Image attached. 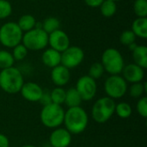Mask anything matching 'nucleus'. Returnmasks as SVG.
Here are the masks:
<instances>
[{"label":"nucleus","mask_w":147,"mask_h":147,"mask_svg":"<svg viewBox=\"0 0 147 147\" xmlns=\"http://www.w3.org/2000/svg\"><path fill=\"white\" fill-rule=\"evenodd\" d=\"M89 123V116L87 112L80 106L68 108L65 112L63 124L65 128L72 135L82 134L87 127Z\"/></svg>","instance_id":"f257e3e1"},{"label":"nucleus","mask_w":147,"mask_h":147,"mask_svg":"<svg viewBox=\"0 0 147 147\" xmlns=\"http://www.w3.org/2000/svg\"><path fill=\"white\" fill-rule=\"evenodd\" d=\"M24 84L22 71L15 67H9L0 71V88L7 94L14 95L19 93Z\"/></svg>","instance_id":"f03ea898"},{"label":"nucleus","mask_w":147,"mask_h":147,"mask_svg":"<svg viewBox=\"0 0 147 147\" xmlns=\"http://www.w3.org/2000/svg\"><path fill=\"white\" fill-rule=\"evenodd\" d=\"M65 109L61 105L50 103L46 106H43L40 114V120L44 127L55 129L59 127L65 118Z\"/></svg>","instance_id":"7ed1b4c3"},{"label":"nucleus","mask_w":147,"mask_h":147,"mask_svg":"<svg viewBox=\"0 0 147 147\" xmlns=\"http://www.w3.org/2000/svg\"><path fill=\"white\" fill-rule=\"evenodd\" d=\"M101 64L104 71L110 75H120L125 66V62L121 52L114 47H109L102 54Z\"/></svg>","instance_id":"20e7f679"},{"label":"nucleus","mask_w":147,"mask_h":147,"mask_svg":"<svg viewBox=\"0 0 147 147\" xmlns=\"http://www.w3.org/2000/svg\"><path fill=\"white\" fill-rule=\"evenodd\" d=\"M115 102L109 96H103L95 102L91 109L94 121L99 124L107 122L115 114Z\"/></svg>","instance_id":"39448f33"},{"label":"nucleus","mask_w":147,"mask_h":147,"mask_svg":"<svg viewBox=\"0 0 147 147\" xmlns=\"http://www.w3.org/2000/svg\"><path fill=\"white\" fill-rule=\"evenodd\" d=\"M22 35L23 32L15 22H7L0 27V43L7 48L22 43Z\"/></svg>","instance_id":"423d86ee"},{"label":"nucleus","mask_w":147,"mask_h":147,"mask_svg":"<svg viewBox=\"0 0 147 147\" xmlns=\"http://www.w3.org/2000/svg\"><path fill=\"white\" fill-rule=\"evenodd\" d=\"M22 43L28 51H40L48 46V34L41 28L23 33Z\"/></svg>","instance_id":"0eeeda50"},{"label":"nucleus","mask_w":147,"mask_h":147,"mask_svg":"<svg viewBox=\"0 0 147 147\" xmlns=\"http://www.w3.org/2000/svg\"><path fill=\"white\" fill-rule=\"evenodd\" d=\"M128 86L121 75H110L104 82V91L112 99H120L127 92Z\"/></svg>","instance_id":"6e6552de"},{"label":"nucleus","mask_w":147,"mask_h":147,"mask_svg":"<svg viewBox=\"0 0 147 147\" xmlns=\"http://www.w3.org/2000/svg\"><path fill=\"white\" fill-rule=\"evenodd\" d=\"M84 59V50L78 46H70L61 53V64L69 70L78 67Z\"/></svg>","instance_id":"1a4fd4ad"},{"label":"nucleus","mask_w":147,"mask_h":147,"mask_svg":"<svg viewBox=\"0 0 147 147\" xmlns=\"http://www.w3.org/2000/svg\"><path fill=\"white\" fill-rule=\"evenodd\" d=\"M75 89L79 93L83 101L89 102L96 96L97 84L95 79L88 75H84L78 78Z\"/></svg>","instance_id":"9d476101"},{"label":"nucleus","mask_w":147,"mask_h":147,"mask_svg":"<svg viewBox=\"0 0 147 147\" xmlns=\"http://www.w3.org/2000/svg\"><path fill=\"white\" fill-rule=\"evenodd\" d=\"M48 45L51 48L62 53L71 46V41L68 34L59 28L48 34Z\"/></svg>","instance_id":"9b49d317"},{"label":"nucleus","mask_w":147,"mask_h":147,"mask_svg":"<svg viewBox=\"0 0 147 147\" xmlns=\"http://www.w3.org/2000/svg\"><path fill=\"white\" fill-rule=\"evenodd\" d=\"M71 134L65 127L53 129L49 136V143L53 147H68L71 143Z\"/></svg>","instance_id":"f8f14e48"},{"label":"nucleus","mask_w":147,"mask_h":147,"mask_svg":"<svg viewBox=\"0 0 147 147\" xmlns=\"http://www.w3.org/2000/svg\"><path fill=\"white\" fill-rule=\"evenodd\" d=\"M121 73L122 78L126 80V82L131 84L143 82L145 78V69L134 63L125 65Z\"/></svg>","instance_id":"ddd939ff"},{"label":"nucleus","mask_w":147,"mask_h":147,"mask_svg":"<svg viewBox=\"0 0 147 147\" xmlns=\"http://www.w3.org/2000/svg\"><path fill=\"white\" fill-rule=\"evenodd\" d=\"M44 90L43 89L34 82L24 83L20 92L22 96L28 102H39Z\"/></svg>","instance_id":"4468645a"},{"label":"nucleus","mask_w":147,"mask_h":147,"mask_svg":"<svg viewBox=\"0 0 147 147\" xmlns=\"http://www.w3.org/2000/svg\"><path fill=\"white\" fill-rule=\"evenodd\" d=\"M51 79L56 87H64L71 79V71L65 66L59 65L52 69Z\"/></svg>","instance_id":"2eb2a0df"},{"label":"nucleus","mask_w":147,"mask_h":147,"mask_svg":"<svg viewBox=\"0 0 147 147\" xmlns=\"http://www.w3.org/2000/svg\"><path fill=\"white\" fill-rule=\"evenodd\" d=\"M42 63L48 68H54L61 64V53L49 47L44 50L41 55Z\"/></svg>","instance_id":"dca6fc26"},{"label":"nucleus","mask_w":147,"mask_h":147,"mask_svg":"<svg viewBox=\"0 0 147 147\" xmlns=\"http://www.w3.org/2000/svg\"><path fill=\"white\" fill-rule=\"evenodd\" d=\"M133 59L134 64L142 67L143 69L147 68V47L145 45H138L132 51Z\"/></svg>","instance_id":"f3484780"},{"label":"nucleus","mask_w":147,"mask_h":147,"mask_svg":"<svg viewBox=\"0 0 147 147\" xmlns=\"http://www.w3.org/2000/svg\"><path fill=\"white\" fill-rule=\"evenodd\" d=\"M131 30L136 37L147 38V17H137L132 23Z\"/></svg>","instance_id":"a211bd4d"},{"label":"nucleus","mask_w":147,"mask_h":147,"mask_svg":"<svg viewBox=\"0 0 147 147\" xmlns=\"http://www.w3.org/2000/svg\"><path fill=\"white\" fill-rule=\"evenodd\" d=\"M82 102L83 100L75 88H70L65 91V99L64 103L68 108L78 107L81 105Z\"/></svg>","instance_id":"6ab92c4d"},{"label":"nucleus","mask_w":147,"mask_h":147,"mask_svg":"<svg viewBox=\"0 0 147 147\" xmlns=\"http://www.w3.org/2000/svg\"><path fill=\"white\" fill-rule=\"evenodd\" d=\"M16 23L19 26V28H21V30L23 33H25V32H28V31L34 28L36 26L37 21L34 16H32L30 14H24L20 16V18L18 19Z\"/></svg>","instance_id":"aec40b11"},{"label":"nucleus","mask_w":147,"mask_h":147,"mask_svg":"<svg viewBox=\"0 0 147 147\" xmlns=\"http://www.w3.org/2000/svg\"><path fill=\"white\" fill-rule=\"evenodd\" d=\"M41 28L47 34H51L60 28V22L57 17L48 16L41 22Z\"/></svg>","instance_id":"412c9836"},{"label":"nucleus","mask_w":147,"mask_h":147,"mask_svg":"<svg viewBox=\"0 0 147 147\" xmlns=\"http://www.w3.org/2000/svg\"><path fill=\"white\" fill-rule=\"evenodd\" d=\"M115 113L117 115L118 117L121 119H127L131 116L133 113V109L129 103L126 102H121L115 104Z\"/></svg>","instance_id":"4be33fe9"},{"label":"nucleus","mask_w":147,"mask_h":147,"mask_svg":"<svg viewBox=\"0 0 147 147\" xmlns=\"http://www.w3.org/2000/svg\"><path fill=\"white\" fill-rule=\"evenodd\" d=\"M101 14L104 17H112L117 11V5L115 2L110 0H104L100 5Z\"/></svg>","instance_id":"5701e85b"},{"label":"nucleus","mask_w":147,"mask_h":147,"mask_svg":"<svg viewBox=\"0 0 147 147\" xmlns=\"http://www.w3.org/2000/svg\"><path fill=\"white\" fill-rule=\"evenodd\" d=\"M147 91V84L146 82H140L132 84L129 88V95L134 98H140Z\"/></svg>","instance_id":"b1692460"},{"label":"nucleus","mask_w":147,"mask_h":147,"mask_svg":"<svg viewBox=\"0 0 147 147\" xmlns=\"http://www.w3.org/2000/svg\"><path fill=\"white\" fill-rule=\"evenodd\" d=\"M65 91L66 90L63 87H55L50 92L52 103L58 104V105L64 104L65 99Z\"/></svg>","instance_id":"393cba45"},{"label":"nucleus","mask_w":147,"mask_h":147,"mask_svg":"<svg viewBox=\"0 0 147 147\" xmlns=\"http://www.w3.org/2000/svg\"><path fill=\"white\" fill-rule=\"evenodd\" d=\"M15 59L12 53L7 50H0V69H7L14 66Z\"/></svg>","instance_id":"a878e982"},{"label":"nucleus","mask_w":147,"mask_h":147,"mask_svg":"<svg viewBox=\"0 0 147 147\" xmlns=\"http://www.w3.org/2000/svg\"><path fill=\"white\" fill-rule=\"evenodd\" d=\"M104 72H105V71H104V68H103L102 65L101 64V62H95L90 66L88 76H90L93 79L96 80V79L101 78L103 76Z\"/></svg>","instance_id":"bb28decb"},{"label":"nucleus","mask_w":147,"mask_h":147,"mask_svg":"<svg viewBox=\"0 0 147 147\" xmlns=\"http://www.w3.org/2000/svg\"><path fill=\"white\" fill-rule=\"evenodd\" d=\"M134 11L137 17H147V0H135Z\"/></svg>","instance_id":"cd10ccee"},{"label":"nucleus","mask_w":147,"mask_h":147,"mask_svg":"<svg viewBox=\"0 0 147 147\" xmlns=\"http://www.w3.org/2000/svg\"><path fill=\"white\" fill-rule=\"evenodd\" d=\"M12 56L15 59V61H22L23 60L28 53V50L25 47V46L22 43L18 44L15 47L12 48Z\"/></svg>","instance_id":"c85d7f7f"},{"label":"nucleus","mask_w":147,"mask_h":147,"mask_svg":"<svg viewBox=\"0 0 147 147\" xmlns=\"http://www.w3.org/2000/svg\"><path fill=\"white\" fill-rule=\"evenodd\" d=\"M136 38L137 37L135 36V34H134V32L131 29H127V30H124L121 34V35H120V41H121V43L122 45L128 47L129 45H131V44L135 42Z\"/></svg>","instance_id":"c756f323"},{"label":"nucleus","mask_w":147,"mask_h":147,"mask_svg":"<svg viewBox=\"0 0 147 147\" xmlns=\"http://www.w3.org/2000/svg\"><path fill=\"white\" fill-rule=\"evenodd\" d=\"M12 14V5L8 0H0V20L8 18Z\"/></svg>","instance_id":"7c9ffc66"},{"label":"nucleus","mask_w":147,"mask_h":147,"mask_svg":"<svg viewBox=\"0 0 147 147\" xmlns=\"http://www.w3.org/2000/svg\"><path fill=\"white\" fill-rule=\"evenodd\" d=\"M136 109L138 114L143 117L146 118L147 117V97L146 96H142L139 98L137 104H136Z\"/></svg>","instance_id":"2f4dec72"},{"label":"nucleus","mask_w":147,"mask_h":147,"mask_svg":"<svg viewBox=\"0 0 147 147\" xmlns=\"http://www.w3.org/2000/svg\"><path fill=\"white\" fill-rule=\"evenodd\" d=\"M43 106H46L47 104H50L52 103V101H51V96H50V92H43L40 101H39Z\"/></svg>","instance_id":"473e14b6"},{"label":"nucleus","mask_w":147,"mask_h":147,"mask_svg":"<svg viewBox=\"0 0 147 147\" xmlns=\"http://www.w3.org/2000/svg\"><path fill=\"white\" fill-rule=\"evenodd\" d=\"M104 0H84L87 6L90 8H99Z\"/></svg>","instance_id":"72a5a7b5"},{"label":"nucleus","mask_w":147,"mask_h":147,"mask_svg":"<svg viewBox=\"0 0 147 147\" xmlns=\"http://www.w3.org/2000/svg\"><path fill=\"white\" fill-rule=\"evenodd\" d=\"M0 147H9V140L6 135L0 133Z\"/></svg>","instance_id":"f704fd0d"},{"label":"nucleus","mask_w":147,"mask_h":147,"mask_svg":"<svg viewBox=\"0 0 147 147\" xmlns=\"http://www.w3.org/2000/svg\"><path fill=\"white\" fill-rule=\"evenodd\" d=\"M137 46H138V45L136 44V42H134V43H133V44L129 45V46H128V47H129V49H130L131 51H133V50L137 47Z\"/></svg>","instance_id":"c9c22d12"},{"label":"nucleus","mask_w":147,"mask_h":147,"mask_svg":"<svg viewBox=\"0 0 147 147\" xmlns=\"http://www.w3.org/2000/svg\"><path fill=\"white\" fill-rule=\"evenodd\" d=\"M22 147H37V146H34V145H25V146H22Z\"/></svg>","instance_id":"e433bc0d"},{"label":"nucleus","mask_w":147,"mask_h":147,"mask_svg":"<svg viewBox=\"0 0 147 147\" xmlns=\"http://www.w3.org/2000/svg\"><path fill=\"white\" fill-rule=\"evenodd\" d=\"M110 1H113V2H115V3H117V2H119V1H121V0H110Z\"/></svg>","instance_id":"4c0bfd02"},{"label":"nucleus","mask_w":147,"mask_h":147,"mask_svg":"<svg viewBox=\"0 0 147 147\" xmlns=\"http://www.w3.org/2000/svg\"><path fill=\"white\" fill-rule=\"evenodd\" d=\"M46 147H53V146H47Z\"/></svg>","instance_id":"58836bf2"},{"label":"nucleus","mask_w":147,"mask_h":147,"mask_svg":"<svg viewBox=\"0 0 147 147\" xmlns=\"http://www.w3.org/2000/svg\"><path fill=\"white\" fill-rule=\"evenodd\" d=\"M30 1H35V0H30Z\"/></svg>","instance_id":"ea45409f"}]
</instances>
